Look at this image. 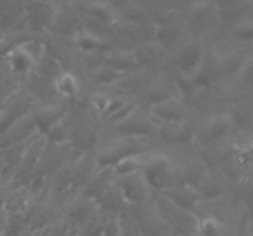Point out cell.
<instances>
[{
  "instance_id": "cell-1",
  "label": "cell",
  "mask_w": 253,
  "mask_h": 236,
  "mask_svg": "<svg viewBox=\"0 0 253 236\" xmlns=\"http://www.w3.org/2000/svg\"><path fill=\"white\" fill-rule=\"evenodd\" d=\"M143 180L147 184V188L154 189H167L169 184V175L172 171V166L167 159H154L148 164L143 166Z\"/></svg>"
},
{
  "instance_id": "cell-2",
  "label": "cell",
  "mask_w": 253,
  "mask_h": 236,
  "mask_svg": "<svg viewBox=\"0 0 253 236\" xmlns=\"http://www.w3.org/2000/svg\"><path fill=\"white\" fill-rule=\"evenodd\" d=\"M177 67L183 78L192 79L203 67V47L199 43H188L177 56Z\"/></svg>"
},
{
  "instance_id": "cell-3",
  "label": "cell",
  "mask_w": 253,
  "mask_h": 236,
  "mask_svg": "<svg viewBox=\"0 0 253 236\" xmlns=\"http://www.w3.org/2000/svg\"><path fill=\"white\" fill-rule=\"evenodd\" d=\"M118 189L122 193L123 200L125 202H130V204H141L147 199V184L143 180L141 173H134L128 175V177L120 178V184H118Z\"/></svg>"
},
{
  "instance_id": "cell-4",
  "label": "cell",
  "mask_w": 253,
  "mask_h": 236,
  "mask_svg": "<svg viewBox=\"0 0 253 236\" xmlns=\"http://www.w3.org/2000/svg\"><path fill=\"white\" fill-rule=\"evenodd\" d=\"M163 195H165V199L169 200L172 205H175L177 209L190 213V215H195V213H197V204L201 202V199H199V195H197V191H195V188L185 186V188H179V189L165 191Z\"/></svg>"
},
{
  "instance_id": "cell-5",
  "label": "cell",
  "mask_w": 253,
  "mask_h": 236,
  "mask_svg": "<svg viewBox=\"0 0 253 236\" xmlns=\"http://www.w3.org/2000/svg\"><path fill=\"white\" fill-rule=\"evenodd\" d=\"M29 13L26 16V24L31 29H43L47 26H53L54 22V7L51 4H27Z\"/></svg>"
},
{
  "instance_id": "cell-6",
  "label": "cell",
  "mask_w": 253,
  "mask_h": 236,
  "mask_svg": "<svg viewBox=\"0 0 253 236\" xmlns=\"http://www.w3.org/2000/svg\"><path fill=\"white\" fill-rule=\"evenodd\" d=\"M112 180H114V171H112V168L100 169L98 175L87 184V200H92V202H94V200L100 199L101 195L112 186Z\"/></svg>"
},
{
  "instance_id": "cell-7",
  "label": "cell",
  "mask_w": 253,
  "mask_h": 236,
  "mask_svg": "<svg viewBox=\"0 0 253 236\" xmlns=\"http://www.w3.org/2000/svg\"><path fill=\"white\" fill-rule=\"evenodd\" d=\"M154 116H158L159 119H163L165 123H181L185 117V110L183 106L175 100H169L165 103H159L152 108Z\"/></svg>"
},
{
  "instance_id": "cell-8",
  "label": "cell",
  "mask_w": 253,
  "mask_h": 236,
  "mask_svg": "<svg viewBox=\"0 0 253 236\" xmlns=\"http://www.w3.org/2000/svg\"><path fill=\"white\" fill-rule=\"evenodd\" d=\"M27 227H29V213H26V211L9 213V215H5L2 236H22Z\"/></svg>"
},
{
  "instance_id": "cell-9",
  "label": "cell",
  "mask_w": 253,
  "mask_h": 236,
  "mask_svg": "<svg viewBox=\"0 0 253 236\" xmlns=\"http://www.w3.org/2000/svg\"><path fill=\"white\" fill-rule=\"evenodd\" d=\"M103 67H109L112 70H116V72L123 74L136 67V62H134L132 54L116 51V53H109L103 56Z\"/></svg>"
},
{
  "instance_id": "cell-10",
  "label": "cell",
  "mask_w": 253,
  "mask_h": 236,
  "mask_svg": "<svg viewBox=\"0 0 253 236\" xmlns=\"http://www.w3.org/2000/svg\"><path fill=\"white\" fill-rule=\"evenodd\" d=\"M62 119H63V114L58 108H43V110H38L37 114H33V125L37 126L43 135Z\"/></svg>"
},
{
  "instance_id": "cell-11",
  "label": "cell",
  "mask_w": 253,
  "mask_h": 236,
  "mask_svg": "<svg viewBox=\"0 0 253 236\" xmlns=\"http://www.w3.org/2000/svg\"><path fill=\"white\" fill-rule=\"evenodd\" d=\"M35 70H37V76L43 79H49V81H54L58 78L60 74L63 72L62 70V63L58 60H54L51 54H43V58L35 65Z\"/></svg>"
},
{
  "instance_id": "cell-12",
  "label": "cell",
  "mask_w": 253,
  "mask_h": 236,
  "mask_svg": "<svg viewBox=\"0 0 253 236\" xmlns=\"http://www.w3.org/2000/svg\"><path fill=\"white\" fill-rule=\"evenodd\" d=\"M120 126V132L125 134V135H130V137H139V135H148V134H152L154 128L150 123H147L145 119H136V116L132 114L130 117L126 121H123Z\"/></svg>"
},
{
  "instance_id": "cell-13",
  "label": "cell",
  "mask_w": 253,
  "mask_h": 236,
  "mask_svg": "<svg viewBox=\"0 0 253 236\" xmlns=\"http://www.w3.org/2000/svg\"><path fill=\"white\" fill-rule=\"evenodd\" d=\"M7 58H9V68L16 74L29 72V70H33V68H35V63L27 58L26 53H24L18 45H15V47L7 53Z\"/></svg>"
},
{
  "instance_id": "cell-14",
  "label": "cell",
  "mask_w": 253,
  "mask_h": 236,
  "mask_svg": "<svg viewBox=\"0 0 253 236\" xmlns=\"http://www.w3.org/2000/svg\"><path fill=\"white\" fill-rule=\"evenodd\" d=\"M232 117H226V116H217L210 121V125H208V137H210V141H221L224 137L232 132Z\"/></svg>"
},
{
  "instance_id": "cell-15",
  "label": "cell",
  "mask_w": 253,
  "mask_h": 236,
  "mask_svg": "<svg viewBox=\"0 0 253 236\" xmlns=\"http://www.w3.org/2000/svg\"><path fill=\"white\" fill-rule=\"evenodd\" d=\"M54 90L65 98H73L78 92V79L71 72H62L54 79Z\"/></svg>"
},
{
  "instance_id": "cell-16",
  "label": "cell",
  "mask_w": 253,
  "mask_h": 236,
  "mask_svg": "<svg viewBox=\"0 0 253 236\" xmlns=\"http://www.w3.org/2000/svg\"><path fill=\"white\" fill-rule=\"evenodd\" d=\"M197 231L203 236H221L222 231H224V224L217 216L208 215V216H203L197 222Z\"/></svg>"
},
{
  "instance_id": "cell-17",
  "label": "cell",
  "mask_w": 253,
  "mask_h": 236,
  "mask_svg": "<svg viewBox=\"0 0 253 236\" xmlns=\"http://www.w3.org/2000/svg\"><path fill=\"white\" fill-rule=\"evenodd\" d=\"M85 7H87V15L90 16V20L98 22L103 27L107 24H111L112 18H114V13L107 4H85Z\"/></svg>"
},
{
  "instance_id": "cell-18",
  "label": "cell",
  "mask_w": 253,
  "mask_h": 236,
  "mask_svg": "<svg viewBox=\"0 0 253 236\" xmlns=\"http://www.w3.org/2000/svg\"><path fill=\"white\" fill-rule=\"evenodd\" d=\"M78 47L84 49L85 53H103V49H107V45L100 36H94L90 33H82L78 36Z\"/></svg>"
},
{
  "instance_id": "cell-19",
  "label": "cell",
  "mask_w": 253,
  "mask_h": 236,
  "mask_svg": "<svg viewBox=\"0 0 253 236\" xmlns=\"http://www.w3.org/2000/svg\"><path fill=\"white\" fill-rule=\"evenodd\" d=\"M139 168H143V164L139 159L125 157V159H122L120 163H116L114 166H112V171H114V175L123 178V177H128V175L139 173Z\"/></svg>"
},
{
  "instance_id": "cell-20",
  "label": "cell",
  "mask_w": 253,
  "mask_h": 236,
  "mask_svg": "<svg viewBox=\"0 0 253 236\" xmlns=\"http://www.w3.org/2000/svg\"><path fill=\"white\" fill-rule=\"evenodd\" d=\"M18 47L26 53V56L31 60L35 65H37V63L43 58V54H45V45H43L42 42H38V40H27V42H22V43H18Z\"/></svg>"
},
{
  "instance_id": "cell-21",
  "label": "cell",
  "mask_w": 253,
  "mask_h": 236,
  "mask_svg": "<svg viewBox=\"0 0 253 236\" xmlns=\"http://www.w3.org/2000/svg\"><path fill=\"white\" fill-rule=\"evenodd\" d=\"M69 135H71V132H69L67 126L63 125V119L58 121V123L45 134V137L51 141V144H62V142H67Z\"/></svg>"
},
{
  "instance_id": "cell-22",
  "label": "cell",
  "mask_w": 253,
  "mask_h": 236,
  "mask_svg": "<svg viewBox=\"0 0 253 236\" xmlns=\"http://www.w3.org/2000/svg\"><path fill=\"white\" fill-rule=\"evenodd\" d=\"M120 78H122V74L116 72V70H112V68H109V67L96 68L94 74H92V79H94L98 85H112V83H116Z\"/></svg>"
},
{
  "instance_id": "cell-23",
  "label": "cell",
  "mask_w": 253,
  "mask_h": 236,
  "mask_svg": "<svg viewBox=\"0 0 253 236\" xmlns=\"http://www.w3.org/2000/svg\"><path fill=\"white\" fill-rule=\"evenodd\" d=\"M111 100L112 98H109L107 94H103V92H96V94L90 96V105H92V108H94L98 114H105L107 108H109V105H111Z\"/></svg>"
},
{
  "instance_id": "cell-24",
  "label": "cell",
  "mask_w": 253,
  "mask_h": 236,
  "mask_svg": "<svg viewBox=\"0 0 253 236\" xmlns=\"http://www.w3.org/2000/svg\"><path fill=\"white\" fill-rule=\"evenodd\" d=\"M194 137H195L194 126L188 125V123H183V125H179V128H177V134H175L174 142H181V144H188V142L194 141Z\"/></svg>"
},
{
  "instance_id": "cell-25",
  "label": "cell",
  "mask_w": 253,
  "mask_h": 236,
  "mask_svg": "<svg viewBox=\"0 0 253 236\" xmlns=\"http://www.w3.org/2000/svg\"><path fill=\"white\" fill-rule=\"evenodd\" d=\"M235 164H237L241 169L246 168V166H250V164H252V150H250V148H246V150H241V152H237Z\"/></svg>"
},
{
  "instance_id": "cell-26",
  "label": "cell",
  "mask_w": 253,
  "mask_h": 236,
  "mask_svg": "<svg viewBox=\"0 0 253 236\" xmlns=\"http://www.w3.org/2000/svg\"><path fill=\"white\" fill-rule=\"evenodd\" d=\"M235 34H237L243 42H250V40H252V26H250V24H246V26H239L237 29H235Z\"/></svg>"
},
{
  "instance_id": "cell-27",
  "label": "cell",
  "mask_w": 253,
  "mask_h": 236,
  "mask_svg": "<svg viewBox=\"0 0 253 236\" xmlns=\"http://www.w3.org/2000/svg\"><path fill=\"white\" fill-rule=\"evenodd\" d=\"M43 236H67V229L62 226H54V227H49L47 233Z\"/></svg>"
},
{
  "instance_id": "cell-28",
  "label": "cell",
  "mask_w": 253,
  "mask_h": 236,
  "mask_svg": "<svg viewBox=\"0 0 253 236\" xmlns=\"http://www.w3.org/2000/svg\"><path fill=\"white\" fill-rule=\"evenodd\" d=\"M4 224H5V215H4V211H0V236L4 233Z\"/></svg>"
},
{
  "instance_id": "cell-29",
  "label": "cell",
  "mask_w": 253,
  "mask_h": 236,
  "mask_svg": "<svg viewBox=\"0 0 253 236\" xmlns=\"http://www.w3.org/2000/svg\"><path fill=\"white\" fill-rule=\"evenodd\" d=\"M190 236H194V235H190Z\"/></svg>"
}]
</instances>
